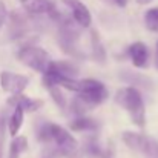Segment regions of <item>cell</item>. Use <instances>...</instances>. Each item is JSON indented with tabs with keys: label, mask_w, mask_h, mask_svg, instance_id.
<instances>
[{
	"label": "cell",
	"mask_w": 158,
	"mask_h": 158,
	"mask_svg": "<svg viewBox=\"0 0 158 158\" xmlns=\"http://www.w3.org/2000/svg\"><path fill=\"white\" fill-rule=\"evenodd\" d=\"M115 103L121 106L131 117L132 123L138 127H144L146 124V107L141 94L135 88H121L115 94Z\"/></svg>",
	"instance_id": "1"
},
{
	"label": "cell",
	"mask_w": 158,
	"mask_h": 158,
	"mask_svg": "<svg viewBox=\"0 0 158 158\" xmlns=\"http://www.w3.org/2000/svg\"><path fill=\"white\" fill-rule=\"evenodd\" d=\"M60 28H58V46L61 48V51L72 57H85L81 51L77 48L78 39H80V29H78V23L74 19H64L61 17V20L58 22Z\"/></svg>",
	"instance_id": "2"
},
{
	"label": "cell",
	"mask_w": 158,
	"mask_h": 158,
	"mask_svg": "<svg viewBox=\"0 0 158 158\" xmlns=\"http://www.w3.org/2000/svg\"><path fill=\"white\" fill-rule=\"evenodd\" d=\"M121 140L127 148H131L135 152H140L151 158H158V141L149 135L126 131L121 134Z\"/></svg>",
	"instance_id": "3"
},
{
	"label": "cell",
	"mask_w": 158,
	"mask_h": 158,
	"mask_svg": "<svg viewBox=\"0 0 158 158\" xmlns=\"http://www.w3.org/2000/svg\"><path fill=\"white\" fill-rule=\"evenodd\" d=\"M77 97L81 98L83 102H86L89 106L95 107L107 100L109 91L102 81L94 80V78H85V80H80V88L77 91Z\"/></svg>",
	"instance_id": "4"
},
{
	"label": "cell",
	"mask_w": 158,
	"mask_h": 158,
	"mask_svg": "<svg viewBox=\"0 0 158 158\" xmlns=\"http://www.w3.org/2000/svg\"><path fill=\"white\" fill-rule=\"evenodd\" d=\"M17 58L25 66L31 68L35 72H42V74H45V71L48 69V66L51 63L48 52L43 48L35 46V45H26V46L20 48L17 52Z\"/></svg>",
	"instance_id": "5"
},
{
	"label": "cell",
	"mask_w": 158,
	"mask_h": 158,
	"mask_svg": "<svg viewBox=\"0 0 158 158\" xmlns=\"http://www.w3.org/2000/svg\"><path fill=\"white\" fill-rule=\"evenodd\" d=\"M29 85V77L23 74H15L11 71H3L0 74V86L11 95H20L23 89Z\"/></svg>",
	"instance_id": "6"
},
{
	"label": "cell",
	"mask_w": 158,
	"mask_h": 158,
	"mask_svg": "<svg viewBox=\"0 0 158 158\" xmlns=\"http://www.w3.org/2000/svg\"><path fill=\"white\" fill-rule=\"evenodd\" d=\"M22 5L31 14H37V15L46 14V15H49L51 19L57 20V22H60L61 17H63L58 12L54 0H22Z\"/></svg>",
	"instance_id": "7"
},
{
	"label": "cell",
	"mask_w": 158,
	"mask_h": 158,
	"mask_svg": "<svg viewBox=\"0 0 158 158\" xmlns=\"http://www.w3.org/2000/svg\"><path fill=\"white\" fill-rule=\"evenodd\" d=\"M72 12V19L81 26V28H88L92 22L91 12L86 8V5L81 0H61Z\"/></svg>",
	"instance_id": "8"
},
{
	"label": "cell",
	"mask_w": 158,
	"mask_h": 158,
	"mask_svg": "<svg viewBox=\"0 0 158 158\" xmlns=\"http://www.w3.org/2000/svg\"><path fill=\"white\" fill-rule=\"evenodd\" d=\"M120 75V80L126 81L131 85V88H135V89H152L154 88V81L143 75V74H138L135 71H131V69H121L118 72Z\"/></svg>",
	"instance_id": "9"
},
{
	"label": "cell",
	"mask_w": 158,
	"mask_h": 158,
	"mask_svg": "<svg viewBox=\"0 0 158 158\" xmlns=\"http://www.w3.org/2000/svg\"><path fill=\"white\" fill-rule=\"evenodd\" d=\"M127 55L135 68H146L149 61V49L143 42H135L127 48Z\"/></svg>",
	"instance_id": "10"
},
{
	"label": "cell",
	"mask_w": 158,
	"mask_h": 158,
	"mask_svg": "<svg viewBox=\"0 0 158 158\" xmlns=\"http://www.w3.org/2000/svg\"><path fill=\"white\" fill-rule=\"evenodd\" d=\"M8 103L11 106H14V107H20L23 112H35V110H39L43 106L42 100L31 98V97H26L23 94H20V95H11L8 98Z\"/></svg>",
	"instance_id": "11"
},
{
	"label": "cell",
	"mask_w": 158,
	"mask_h": 158,
	"mask_svg": "<svg viewBox=\"0 0 158 158\" xmlns=\"http://www.w3.org/2000/svg\"><path fill=\"white\" fill-rule=\"evenodd\" d=\"M46 71L57 74V75H61V77H69V78H75L80 74V69L77 68V64H74L71 61H63V60L51 61Z\"/></svg>",
	"instance_id": "12"
},
{
	"label": "cell",
	"mask_w": 158,
	"mask_h": 158,
	"mask_svg": "<svg viewBox=\"0 0 158 158\" xmlns=\"http://www.w3.org/2000/svg\"><path fill=\"white\" fill-rule=\"evenodd\" d=\"M69 127L71 131H75V132H95L100 129V123L97 120H94L92 117H77L75 120H72L69 123Z\"/></svg>",
	"instance_id": "13"
},
{
	"label": "cell",
	"mask_w": 158,
	"mask_h": 158,
	"mask_svg": "<svg viewBox=\"0 0 158 158\" xmlns=\"http://www.w3.org/2000/svg\"><path fill=\"white\" fill-rule=\"evenodd\" d=\"M83 154L89 158H112V151L103 149L95 138H89V140L85 141Z\"/></svg>",
	"instance_id": "14"
},
{
	"label": "cell",
	"mask_w": 158,
	"mask_h": 158,
	"mask_svg": "<svg viewBox=\"0 0 158 158\" xmlns=\"http://www.w3.org/2000/svg\"><path fill=\"white\" fill-rule=\"evenodd\" d=\"M11 35L14 39H19L22 37L23 34L28 32V20L20 14V12H12L11 14Z\"/></svg>",
	"instance_id": "15"
},
{
	"label": "cell",
	"mask_w": 158,
	"mask_h": 158,
	"mask_svg": "<svg viewBox=\"0 0 158 158\" xmlns=\"http://www.w3.org/2000/svg\"><path fill=\"white\" fill-rule=\"evenodd\" d=\"M91 46H92V58L103 64L106 61V52L102 42H100V39H98V34L95 31L91 32Z\"/></svg>",
	"instance_id": "16"
},
{
	"label": "cell",
	"mask_w": 158,
	"mask_h": 158,
	"mask_svg": "<svg viewBox=\"0 0 158 158\" xmlns=\"http://www.w3.org/2000/svg\"><path fill=\"white\" fill-rule=\"evenodd\" d=\"M22 124H23V110L20 107H15L12 115L9 117V121H8V129H9L11 137H14V138L17 137Z\"/></svg>",
	"instance_id": "17"
},
{
	"label": "cell",
	"mask_w": 158,
	"mask_h": 158,
	"mask_svg": "<svg viewBox=\"0 0 158 158\" xmlns=\"http://www.w3.org/2000/svg\"><path fill=\"white\" fill-rule=\"evenodd\" d=\"M28 149V140L25 137H15L9 146L8 158H20V155Z\"/></svg>",
	"instance_id": "18"
},
{
	"label": "cell",
	"mask_w": 158,
	"mask_h": 158,
	"mask_svg": "<svg viewBox=\"0 0 158 158\" xmlns=\"http://www.w3.org/2000/svg\"><path fill=\"white\" fill-rule=\"evenodd\" d=\"M144 23L146 28L152 32H158V6L151 8L144 12Z\"/></svg>",
	"instance_id": "19"
},
{
	"label": "cell",
	"mask_w": 158,
	"mask_h": 158,
	"mask_svg": "<svg viewBox=\"0 0 158 158\" xmlns=\"http://www.w3.org/2000/svg\"><path fill=\"white\" fill-rule=\"evenodd\" d=\"M92 106H89L86 102H83L81 98L75 97L72 102H71V112L78 115V117H83V114H86L88 110H91Z\"/></svg>",
	"instance_id": "20"
},
{
	"label": "cell",
	"mask_w": 158,
	"mask_h": 158,
	"mask_svg": "<svg viewBox=\"0 0 158 158\" xmlns=\"http://www.w3.org/2000/svg\"><path fill=\"white\" fill-rule=\"evenodd\" d=\"M46 89H48L49 95L52 97V102H54V103L58 106V107H61V109H63V107L66 106V98H64V95H63L61 89H60L58 86H55V85L46 86Z\"/></svg>",
	"instance_id": "21"
},
{
	"label": "cell",
	"mask_w": 158,
	"mask_h": 158,
	"mask_svg": "<svg viewBox=\"0 0 158 158\" xmlns=\"http://www.w3.org/2000/svg\"><path fill=\"white\" fill-rule=\"evenodd\" d=\"M6 17H8V11H6V6H5V3H3V2L0 0V28H2V25L5 23Z\"/></svg>",
	"instance_id": "22"
},
{
	"label": "cell",
	"mask_w": 158,
	"mask_h": 158,
	"mask_svg": "<svg viewBox=\"0 0 158 158\" xmlns=\"http://www.w3.org/2000/svg\"><path fill=\"white\" fill-rule=\"evenodd\" d=\"M3 129H5V117H0V158H2V148H3Z\"/></svg>",
	"instance_id": "23"
},
{
	"label": "cell",
	"mask_w": 158,
	"mask_h": 158,
	"mask_svg": "<svg viewBox=\"0 0 158 158\" xmlns=\"http://www.w3.org/2000/svg\"><path fill=\"white\" fill-rule=\"evenodd\" d=\"M115 2V5H118L120 8H124L126 5H127V0H114Z\"/></svg>",
	"instance_id": "24"
},
{
	"label": "cell",
	"mask_w": 158,
	"mask_h": 158,
	"mask_svg": "<svg viewBox=\"0 0 158 158\" xmlns=\"http://www.w3.org/2000/svg\"><path fill=\"white\" fill-rule=\"evenodd\" d=\"M155 68L158 69V42H157V46H155Z\"/></svg>",
	"instance_id": "25"
},
{
	"label": "cell",
	"mask_w": 158,
	"mask_h": 158,
	"mask_svg": "<svg viewBox=\"0 0 158 158\" xmlns=\"http://www.w3.org/2000/svg\"><path fill=\"white\" fill-rule=\"evenodd\" d=\"M140 5H148V3H151V2H154V0H137Z\"/></svg>",
	"instance_id": "26"
}]
</instances>
